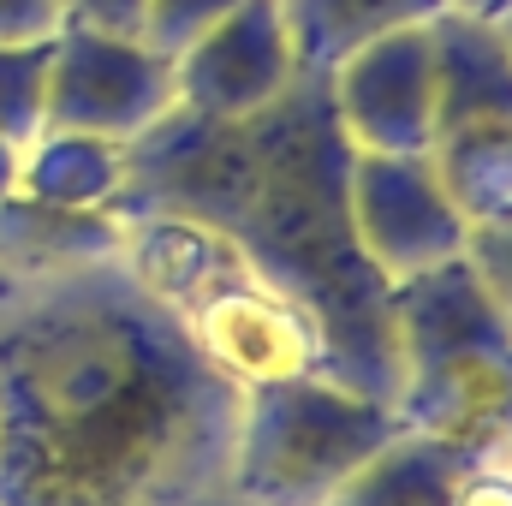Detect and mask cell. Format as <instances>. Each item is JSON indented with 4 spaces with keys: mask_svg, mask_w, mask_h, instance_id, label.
Here are the masks:
<instances>
[{
    "mask_svg": "<svg viewBox=\"0 0 512 506\" xmlns=\"http://www.w3.org/2000/svg\"><path fill=\"white\" fill-rule=\"evenodd\" d=\"M465 465L471 459H459L453 447H441L417 429H399L376 459H364L340 483V495L328 506H447Z\"/></svg>",
    "mask_w": 512,
    "mask_h": 506,
    "instance_id": "4fadbf2b",
    "label": "cell"
},
{
    "mask_svg": "<svg viewBox=\"0 0 512 506\" xmlns=\"http://www.w3.org/2000/svg\"><path fill=\"white\" fill-rule=\"evenodd\" d=\"M352 143L322 72H298L280 102L245 120L173 108L126 143L120 215H179L233 239L256 268L310 310L328 370L370 399L399 393L387 280L364 262L346 209Z\"/></svg>",
    "mask_w": 512,
    "mask_h": 506,
    "instance_id": "7a4b0ae2",
    "label": "cell"
},
{
    "mask_svg": "<svg viewBox=\"0 0 512 506\" xmlns=\"http://www.w3.org/2000/svg\"><path fill=\"white\" fill-rule=\"evenodd\" d=\"M441 12H447L441 0H280L298 72H322V78L352 48L376 42L387 30H405V24H429Z\"/></svg>",
    "mask_w": 512,
    "mask_h": 506,
    "instance_id": "7c38bea8",
    "label": "cell"
},
{
    "mask_svg": "<svg viewBox=\"0 0 512 506\" xmlns=\"http://www.w3.org/2000/svg\"><path fill=\"white\" fill-rule=\"evenodd\" d=\"M328 96L358 155H429V131H435L429 24H405L352 48L328 72Z\"/></svg>",
    "mask_w": 512,
    "mask_h": 506,
    "instance_id": "ba28073f",
    "label": "cell"
},
{
    "mask_svg": "<svg viewBox=\"0 0 512 506\" xmlns=\"http://www.w3.org/2000/svg\"><path fill=\"white\" fill-rule=\"evenodd\" d=\"M447 506H512V459H471Z\"/></svg>",
    "mask_w": 512,
    "mask_h": 506,
    "instance_id": "ffe728a7",
    "label": "cell"
},
{
    "mask_svg": "<svg viewBox=\"0 0 512 506\" xmlns=\"http://www.w3.org/2000/svg\"><path fill=\"white\" fill-rule=\"evenodd\" d=\"M465 262L483 280V292L495 298V310L512 322V209L495 221H477L465 233Z\"/></svg>",
    "mask_w": 512,
    "mask_h": 506,
    "instance_id": "e0dca14e",
    "label": "cell"
},
{
    "mask_svg": "<svg viewBox=\"0 0 512 506\" xmlns=\"http://www.w3.org/2000/svg\"><path fill=\"white\" fill-rule=\"evenodd\" d=\"M298 78V54L280 18V0H239L215 30H203L179 60V108L209 120H245L280 102Z\"/></svg>",
    "mask_w": 512,
    "mask_h": 506,
    "instance_id": "9c48e42d",
    "label": "cell"
},
{
    "mask_svg": "<svg viewBox=\"0 0 512 506\" xmlns=\"http://www.w3.org/2000/svg\"><path fill=\"white\" fill-rule=\"evenodd\" d=\"M429 167L447 185L465 227L512 209V120H477L429 137Z\"/></svg>",
    "mask_w": 512,
    "mask_h": 506,
    "instance_id": "5bb4252c",
    "label": "cell"
},
{
    "mask_svg": "<svg viewBox=\"0 0 512 506\" xmlns=\"http://www.w3.org/2000/svg\"><path fill=\"white\" fill-rule=\"evenodd\" d=\"M239 405L120 256L0 298V506H239Z\"/></svg>",
    "mask_w": 512,
    "mask_h": 506,
    "instance_id": "6da1fadb",
    "label": "cell"
},
{
    "mask_svg": "<svg viewBox=\"0 0 512 506\" xmlns=\"http://www.w3.org/2000/svg\"><path fill=\"white\" fill-rule=\"evenodd\" d=\"M173 108H179L173 60L155 54L143 36H96V30H72V24L54 36L42 131L137 143Z\"/></svg>",
    "mask_w": 512,
    "mask_h": 506,
    "instance_id": "8992f818",
    "label": "cell"
},
{
    "mask_svg": "<svg viewBox=\"0 0 512 506\" xmlns=\"http://www.w3.org/2000/svg\"><path fill=\"white\" fill-rule=\"evenodd\" d=\"M501 459H512V441H507V453H501Z\"/></svg>",
    "mask_w": 512,
    "mask_h": 506,
    "instance_id": "484cf974",
    "label": "cell"
},
{
    "mask_svg": "<svg viewBox=\"0 0 512 506\" xmlns=\"http://www.w3.org/2000/svg\"><path fill=\"white\" fill-rule=\"evenodd\" d=\"M346 209H352L358 251L387 286L465 256L471 227L453 209L447 185L435 179L429 155H358L352 149Z\"/></svg>",
    "mask_w": 512,
    "mask_h": 506,
    "instance_id": "52a82bcc",
    "label": "cell"
},
{
    "mask_svg": "<svg viewBox=\"0 0 512 506\" xmlns=\"http://www.w3.org/2000/svg\"><path fill=\"white\" fill-rule=\"evenodd\" d=\"M441 6H447V12H483V18H489L495 0H441Z\"/></svg>",
    "mask_w": 512,
    "mask_h": 506,
    "instance_id": "7402d4cb",
    "label": "cell"
},
{
    "mask_svg": "<svg viewBox=\"0 0 512 506\" xmlns=\"http://www.w3.org/2000/svg\"><path fill=\"white\" fill-rule=\"evenodd\" d=\"M120 245H126L120 209H54L18 191L0 197V274L12 286L78 262H108L120 256Z\"/></svg>",
    "mask_w": 512,
    "mask_h": 506,
    "instance_id": "30bf717a",
    "label": "cell"
},
{
    "mask_svg": "<svg viewBox=\"0 0 512 506\" xmlns=\"http://www.w3.org/2000/svg\"><path fill=\"white\" fill-rule=\"evenodd\" d=\"M48 60L54 42H0V143H12L18 155L42 137Z\"/></svg>",
    "mask_w": 512,
    "mask_h": 506,
    "instance_id": "9a60e30c",
    "label": "cell"
},
{
    "mask_svg": "<svg viewBox=\"0 0 512 506\" xmlns=\"http://www.w3.org/2000/svg\"><path fill=\"white\" fill-rule=\"evenodd\" d=\"M12 179H18V149H12V143H0V197L12 191Z\"/></svg>",
    "mask_w": 512,
    "mask_h": 506,
    "instance_id": "44dd1931",
    "label": "cell"
},
{
    "mask_svg": "<svg viewBox=\"0 0 512 506\" xmlns=\"http://www.w3.org/2000/svg\"><path fill=\"white\" fill-rule=\"evenodd\" d=\"M143 6L149 0H60L66 24L96 36H143Z\"/></svg>",
    "mask_w": 512,
    "mask_h": 506,
    "instance_id": "ac0fdd59",
    "label": "cell"
},
{
    "mask_svg": "<svg viewBox=\"0 0 512 506\" xmlns=\"http://www.w3.org/2000/svg\"><path fill=\"white\" fill-rule=\"evenodd\" d=\"M501 24H507V36H512V12H507V18H501Z\"/></svg>",
    "mask_w": 512,
    "mask_h": 506,
    "instance_id": "d4e9b609",
    "label": "cell"
},
{
    "mask_svg": "<svg viewBox=\"0 0 512 506\" xmlns=\"http://www.w3.org/2000/svg\"><path fill=\"white\" fill-rule=\"evenodd\" d=\"M6 292H12V280H6V274H0V298H6Z\"/></svg>",
    "mask_w": 512,
    "mask_h": 506,
    "instance_id": "cb8c5ba5",
    "label": "cell"
},
{
    "mask_svg": "<svg viewBox=\"0 0 512 506\" xmlns=\"http://www.w3.org/2000/svg\"><path fill=\"white\" fill-rule=\"evenodd\" d=\"M239 0H149L143 6V42L167 60H179L203 30H215Z\"/></svg>",
    "mask_w": 512,
    "mask_h": 506,
    "instance_id": "2e32d148",
    "label": "cell"
},
{
    "mask_svg": "<svg viewBox=\"0 0 512 506\" xmlns=\"http://www.w3.org/2000/svg\"><path fill=\"white\" fill-rule=\"evenodd\" d=\"M120 262L185 346L233 387L328 376V346L298 298H286L233 239L179 215H120Z\"/></svg>",
    "mask_w": 512,
    "mask_h": 506,
    "instance_id": "3957f363",
    "label": "cell"
},
{
    "mask_svg": "<svg viewBox=\"0 0 512 506\" xmlns=\"http://www.w3.org/2000/svg\"><path fill=\"white\" fill-rule=\"evenodd\" d=\"M126 185V143L108 137H72V131H42L18 155V197L54 203V209H114Z\"/></svg>",
    "mask_w": 512,
    "mask_h": 506,
    "instance_id": "8fae6325",
    "label": "cell"
},
{
    "mask_svg": "<svg viewBox=\"0 0 512 506\" xmlns=\"http://www.w3.org/2000/svg\"><path fill=\"white\" fill-rule=\"evenodd\" d=\"M60 30V0H0V42H54Z\"/></svg>",
    "mask_w": 512,
    "mask_h": 506,
    "instance_id": "d6986e66",
    "label": "cell"
},
{
    "mask_svg": "<svg viewBox=\"0 0 512 506\" xmlns=\"http://www.w3.org/2000/svg\"><path fill=\"white\" fill-rule=\"evenodd\" d=\"M512 12V0H495V6H489V18H507Z\"/></svg>",
    "mask_w": 512,
    "mask_h": 506,
    "instance_id": "603a6c76",
    "label": "cell"
},
{
    "mask_svg": "<svg viewBox=\"0 0 512 506\" xmlns=\"http://www.w3.org/2000/svg\"><path fill=\"white\" fill-rule=\"evenodd\" d=\"M399 411L328 376L245 387L233 441L239 506H328L340 483L399 435Z\"/></svg>",
    "mask_w": 512,
    "mask_h": 506,
    "instance_id": "5b68a950",
    "label": "cell"
},
{
    "mask_svg": "<svg viewBox=\"0 0 512 506\" xmlns=\"http://www.w3.org/2000/svg\"><path fill=\"white\" fill-rule=\"evenodd\" d=\"M405 429L459 459H501L512 441V322L465 256L387 286Z\"/></svg>",
    "mask_w": 512,
    "mask_h": 506,
    "instance_id": "277c9868",
    "label": "cell"
}]
</instances>
